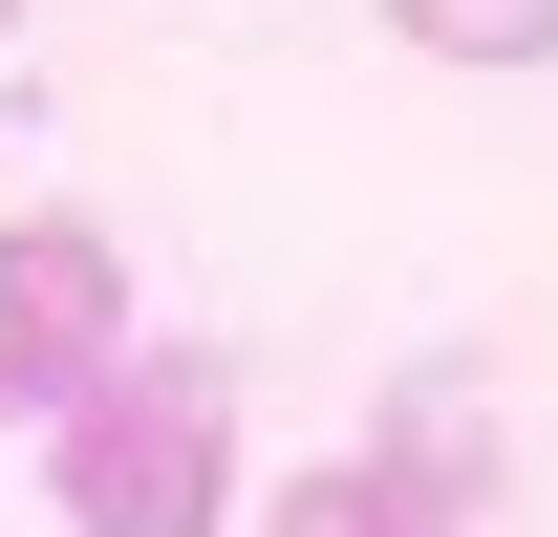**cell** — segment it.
<instances>
[{
	"mask_svg": "<svg viewBox=\"0 0 558 537\" xmlns=\"http://www.w3.org/2000/svg\"><path fill=\"white\" fill-rule=\"evenodd\" d=\"M108 344H130V259H108L86 215H22V237H0V430L65 408Z\"/></svg>",
	"mask_w": 558,
	"mask_h": 537,
	"instance_id": "obj_2",
	"label": "cell"
},
{
	"mask_svg": "<svg viewBox=\"0 0 558 537\" xmlns=\"http://www.w3.org/2000/svg\"><path fill=\"white\" fill-rule=\"evenodd\" d=\"M258 537H451V516H429L387 452H344V473H279V516H258Z\"/></svg>",
	"mask_w": 558,
	"mask_h": 537,
	"instance_id": "obj_4",
	"label": "cell"
},
{
	"mask_svg": "<svg viewBox=\"0 0 558 537\" xmlns=\"http://www.w3.org/2000/svg\"><path fill=\"white\" fill-rule=\"evenodd\" d=\"M65 516L86 537H215L236 516V387L194 344H108L65 387Z\"/></svg>",
	"mask_w": 558,
	"mask_h": 537,
	"instance_id": "obj_1",
	"label": "cell"
},
{
	"mask_svg": "<svg viewBox=\"0 0 558 537\" xmlns=\"http://www.w3.org/2000/svg\"><path fill=\"white\" fill-rule=\"evenodd\" d=\"M429 65H558V0H387Z\"/></svg>",
	"mask_w": 558,
	"mask_h": 537,
	"instance_id": "obj_5",
	"label": "cell"
},
{
	"mask_svg": "<svg viewBox=\"0 0 558 537\" xmlns=\"http://www.w3.org/2000/svg\"><path fill=\"white\" fill-rule=\"evenodd\" d=\"M387 473H409L429 516H473V494H494V387H473V366H429V387L387 408Z\"/></svg>",
	"mask_w": 558,
	"mask_h": 537,
	"instance_id": "obj_3",
	"label": "cell"
},
{
	"mask_svg": "<svg viewBox=\"0 0 558 537\" xmlns=\"http://www.w3.org/2000/svg\"><path fill=\"white\" fill-rule=\"evenodd\" d=\"M0 22H22V0H0Z\"/></svg>",
	"mask_w": 558,
	"mask_h": 537,
	"instance_id": "obj_6",
	"label": "cell"
}]
</instances>
